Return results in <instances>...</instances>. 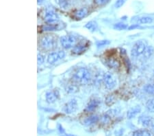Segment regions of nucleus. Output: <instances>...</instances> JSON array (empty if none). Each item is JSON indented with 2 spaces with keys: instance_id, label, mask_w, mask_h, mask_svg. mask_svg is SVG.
Wrapping results in <instances>:
<instances>
[{
  "instance_id": "nucleus-36",
  "label": "nucleus",
  "mask_w": 154,
  "mask_h": 136,
  "mask_svg": "<svg viewBox=\"0 0 154 136\" xmlns=\"http://www.w3.org/2000/svg\"><path fill=\"white\" fill-rule=\"evenodd\" d=\"M37 1H38V3L40 4V3H42V2H43L44 0H37Z\"/></svg>"
},
{
  "instance_id": "nucleus-21",
  "label": "nucleus",
  "mask_w": 154,
  "mask_h": 136,
  "mask_svg": "<svg viewBox=\"0 0 154 136\" xmlns=\"http://www.w3.org/2000/svg\"><path fill=\"white\" fill-rule=\"evenodd\" d=\"M153 21V19L151 17H140L139 18L137 22L138 24H151V22Z\"/></svg>"
},
{
  "instance_id": "nucleus-32",
  "label": "nucleus",
  "mask_w": 154,
  "mask_h": 136,
  "mask_svg": "<svg viewBox=\"0 0 154 136\" xmlns=\"http://www.w3.org/2000/svg\"><path fill=\"white\" fill-rule=\"evenodd\" d=\"M138 28V25H137V24H134V25H133V26H130V28H129V30L135 29V28Z\"/></svg>"
},
{
  "instance_id": "nucleus-35",
  "label": "nucleus",
  "mask_w": 154,
  "mask_h": 136,
  "mask_svg": "<svg viewBox=\"0 0 154 136\" xmlns=\"http://www.w3.org/2000/svg\"><path fill=\"white\" fill-rule=\"evenodd\" d=\"M66 136H78V135H74V134H66Z\"/></svg>"
},
{
  "instance_id": "nucleus-11",
  "label": "nucleus",
  "mask_w": 154,
  "mask_h": 136,
  "mask_svg": "<svg viewBox=\"0 0 154 136\" xmlns=\"http://www.w3.org/2000/svg\"><path fill=\"white\" fill-rule=\"evenodd\" d=\"M88 13V10L87 8H82L81 9L78 10V11H77L75 12V17L76 19H81L84 18V17H85L87 14Z\"/></svg>"
},
{
  "instance_id": "nucleus-37",
  "label": "nucleus",
  "mask_w": 154,
  "mask_h": 136,
  "mask_svg": "<svg viewBox=\"0 0 154 136\" xmlns=\"http://www.w3.org/2000/svg\"></svg>"
},
{
  "instance_id": "nucleus-22",
  "label": "nucleus",
  "mask_w": 154,
  "mask_h": 136,
  "mask_svg": "<svg viewBox=\"0 0 154 136\" xmlns=\"http://www.w3.org/2000/svg\"><path fill=\"white\" fill-rule=\"evenodd\" d=\"M146 107L149 112L154 113V98L149 99V100L146 102Z\"/></svg>"
},
{
  "instance_id": "nucleus-14",
  "label": "nucleus",
  "mask_w": 154,
  "mask_h": 136,
  "mask_svg": "<svg viewBox=\"0 0 154 136\" xmlns=\"http://www.w3.org/2000/svg\"><path fill=\"white\" fill-rule=\"evenodd\" d=\"M86 49H87L86 45H84V44L81 45V44H79V45H78L74 47V48L73 49V52L76 54H80L84 52V51H85Z\"/></svg>"
},
{
  "instance_id": "nucleus-30",
  "label": "nucleus",
  "mask_w": 154,
  "mask_h": 136,
  "mask_svg": "<svg viewBox=\"0 0 154 136\" xmlns=\"http://www.w3.org/2000/svg\"><path fill=\"white\" fill-rule=\"evenodd\" d=\"M66 91H67L69 93H75L77 91H78V89H77V87L75 86L70 85V86H69V87L67 88V90Z\"/></svg>"
},
{
  "instance_id": "nucleus-15",
  "label": "nucleus",
  "mask_w": 154,
  "mask_h": 136,
  "mask_svg": "<svg viewBox=\"0 0 154 136\" xmlns=\"http://www.w3.org/2000/svg\"><path fill=\"white\" fill-rule=\"evenodd\" d=\"M106 64L108 67L111 68H118L120 66V63L118 61L115 60L114 59H110L106 61Z\"/></svg>"
},
{
  "instance_id": "nucleus-31",
  "label": "nucleus",
  "mask_w": 154,
  "mask_h": 136,
  "mask_svg": "<svg viewBox=\"0 0 154 136\" xmlns=\"http://www.w3.org/2000/svg\"><path fill=\"white\" fill-rule=\"evenodd\" d=\"M37 61H38V65H41L44 63V57L43 56H42L41 54H38L37 56Z\"/></svg>"
},
{
  "instance_id": "nucleus-13",
  "label": "nucleus",
  "mask_w": 154,
  "mask_h": 136,
  "mask_svg": "<svg viewBox=\"0 0 154 136\" xmlns=\"http://www.w3.org/2000/svg\"><path fill=\"white\" fill-rule=\"evenodd\" d=\"M99 120V117L97 115H91L89 117L86 118L84 121V125L86 126H89L96 123Z\"/></svg>"
},
{
  "instance_id": "nucleus-8",
  "label": "nucleus",
  "mask_w": 154,
  "mask_h": 136,
  "mask_svg": "<svg viewBox=\"0 0 154 136\" xmlns=\"http://www.w3.org/2000/svg\"><path fill=\"white\" fill-rule=\"evenodd\" d=\"M59 17L55 12L54 11H48L46 12L45 15L44 19L45 21L47 22L48 24H52L55 23L58 20Z\"/></svg>"
},
{
  "instance_id": "nucleus-9",
  "label": "nucleus",
  "mask_w": 154,
  "mask_h": 136,
  "mask_svg": "<svg viewBox=\"0 0 154 136\" xmlns=\"http://www.w3.org/2000/svg\"><path fill=\"white\" fill-rule=\"evenodd\" d=\"M151 120H152V118L148 115H142L139 118L138 122L140 125H141L143 127H150Z\"/></svg>"
},
{
  "instance_id": "nucleus-5",
  "label": "nucleus",
  "mask_w": 154,
  "mask_h": 136,
  "mask_svg": "<svg viewBox=\"0 0 154 136\" xmlns=\"http://www.w3.org/2000/svg\"><path fill=\"white\" fill-rule=\"evenodd\" d=\"M103 81L106 87L108 90H112L116 86V80L112 74L110 72H106L103 76Z\"/></svg>"
},
{
  "instance_id": "nucleus-17",
  "label": "nucleus",
  "mask_w": 154,
  "mask_h": 136,
  "mask_svg": "<svg viewBox=\"0 0 154 136\" xmlns=\"http://www.w3.org/2000/svg\"><path fill=\"white\" fill-rule=\"evenodd\" d=\"M86 28L89 30L91 32H94L95 31L97 28V24L96 21H89L88 23H87L85 26Z\"/></svg>"
},
{
  "instance_id": "nucleus-6",
  "label": "nucleus",
  "mask_w": 154,
  "mask_h": 136,
  "mask_svg": "<svg viewBox=\"0 0 154 136\" xmlns=\"http://www.w3.org/2000/svg\"><path fill=\"white\" fill-rule=\"evenodd\" d=\"M78 109V103L75 98L71 99L69 102L66 104L64 107V112L67 114H71L75 112Z\"/></svg>"
},
{
  "instance_id": "nucleus-33",
  "label": "nucleus",
  "mask_w": 154,
  "mask_h": 136,
  "mask_svg": "<svg viewBox=\"0 0 154 136\" xmlns=\"http://www.w3.org/2000/svg\"><path fill=\"white\" fill-rule=\"evenodd\" d=\"M150 127L154 130V118H152V120H151V123Z\"/></svg>"
},
{
  "instance_id": "nucleus-16",
  "label": "nucleus",
  "mask_w": 154,
  "mask_h": 136,
  "mask_svg": "<svg viewBox=\"0 0 154 136\" xmlns=\"http://www.w3.org/2000/svg\"><path fill=\"white\" fill-rule=\"evenodd\" d=\"M153 52H154V49L153 47L151 46H149L147 47H146L145 50L143 53V55L145 56V58L149 59L152 56V54H153Z\"/></svg>"
},
{
  "instance_id": "nucleus-1",
  "label": "nucleus",
  "mask_w": 154,
  "mask_h": 136,
  "mask_svg": "<svg viewBox=\"0 0 154 136\" xmlns=\"http://www.w3.org/2000/svg\"><path fill=\"white\" fill-rule=\"evenodd\" d=\"M73 77L77 82L82 84V85H86L88 83L91 79V74L86 68L78 69L74 74Z\"/></svg>"
},
{
  "instance_id": "nucleus-29",
  "label": "nucleus",
  "mask_w": 154,
  "mask_h": 136,
  "mask_svg": "<svg viewBox=\"0 0 154 136\" xmlns=\"http://www.w3.org/2000/svg\"><path fill=\"white\" fill-rule=\"evenodd\" d=\"M109 2V0H94V2L98 6H103Z\"/></svg>"
},
{
  "instance_id": "nucleus-20",
  "label": "nucleus",
  "mask_w": 154,
  "mask_h": 136,
  "mask_svg": "<svg viewBox=\"0 0 154 136\" xmlns=\"http://www.w3.org/2000/svg\"><path fill=\"white\" fill-rule=\"evenodd\" d=\"M133 136H152L149 131L146 130H138L134 132Z\"/></svg>"
},
{
  "instance_id": "nucleus-2",
  "label": "nucleus",
  "mask_w": 154,
  "mask_h": 136,
  "mask_svg": "<svg viewBox=\"0 0 154 136\" xmlns=\"http://www.w3.org/2000/svg\"><path fill=\"white\" fill-rule=\"evenodd\" d=\"M56 39L52 35L45 36L41 40V46L45 49H52L56 48Z\"/></svg>"
},
{
  "instance_id": "nucleus-7",
  "label": "nucleus",
  "mask_w": 154,
  "mask_h": 136,
  "mask_svg": "<svg viewBox=\"0 0 154 136\" xmlns=\"http://www.w3.org/2000/svg\"><path fill=\"white\" fill-rule=\"evenodd\" d=\"M64 52L63 51H58L57 52H52L49 54L48 57V62L50 64H54L60 59L64 57Z\"/></svg>"
},
{
  "instance_id": "nucleus-10",
  "label": "nucleus",
  "mask_w": 154,
  "mask_h": 136,
  "mask_svg": "<svg viewBox=\"0 0 154 136\" xmlns=\"http://www.w3.org/2000/svg\"><path fill=\"white\" fill-rule=\"evenodd\" d=\"M141 111V108L139 106H135L132 108H131L130 110L127 113V117L128 119H131V118L136 117L139 113Z\"/></svg>"
},
{
  "instance_id": "nucleus-25",
  "label": "nucleus",
  "mask_w": 154,
  "mask_h": 136,
  "mask_svg": "<svg viewBox=\"0 0 154 136\" xmlns=\"http://www.w3.org/2000/svg\"><path fill=\"white\" fill-rule=\"evenodd\" d=\"M114 28L119 30H125L126 28H128V25L123 24V23H118V24H116L115 26H114Z\"/></svg>"
},
{
  "instance_id": "nucleus-26",
  "label": "nucleus",
  "mask_w": 154,
  "mask_h": 136,
  "mask_svg": "<svg viewBox=\"0 0 154 136\" xmlns=\"http://www.w3.org/2000/svg\"><path fill=\"white\" fill-rule=\"evenodd\" d=\"M110 42L108 40H102V41H99L97 42V46L98 47H102L105 46L106 45H108Z\"/></svg>"
},
{
  "instance_id": "nucleus-19",
  "label": "nucleus",
  "mask_w": 154,
  "mask_h": 136,
  "mask_svg": "<svg viewBox=\"0 0 154 136\" xmlns=\"http://www.w3.org/2000/svg\"><path fill=\"white\" fill-rule=\"evenodd\" d=\"M143 89L144 91L149 93V94L154 95V83L146 84V85L144 87Z\"/></svg>"
},
{
  "instance_id": "nucleus-34",
  "label": "nucleus",
  "mask_w": 154,
  "mask_h": 136,
  "mask_svg": "<svg viewBox=\"0 0 154 136\" xmlns=\"http://www.w3.org/2000/svg\"><path fill=\"white\" fill-rule=\"evenodd\" d=\"M59 130H60V133H64V131L63 127H61V125H59Z\"/></svg>"
},
{
  "instance_id": "nucleus-3",
  "label": "nucleus",
  "mask_w": 154,
  "mask_h": 136,
  "mask_svg": "<svg viewBox=\"0 0 154 136\" xmlns=\"http://www.w3.org/2000/svg\"><path fill=\"white\" fill-rule=\"evenodd\" d=\"M146 44L145 41H138L134 45L133 48H131V54L133 56H138L143 54L146 48Z\"/></svg>"
},
{
  "instance_id": "nucleus-23",
  "label": "nucleus",
  "mask_w": 154,
  "mask_h": 136,
  "mask_svg": "<svg viewBox=\"0 0 154 136\" xmlns=\"http://www.w3.org/2000/svg\"><path fill=\"white\" fill-rule=\"evenodd\" d=\"M57 29L56 26H54L53 24H48L45 25V26H43L42 30L44 31H51V30H55Z\"/></svg>"
},
{
  "instance_id": "nucleus-12",
  "label": "nucleus",
  "mask_w": 154,
  "mask_h": 136,
  "mask_svg": "<svg viewBox=\"0 0 154 136\" xmlns=\"http://www.w3.org/2000/svg\"><path fill=\"white\" fill-rule=\"evenodd\" d=\"M45 97L46 100L48 101V103H54L56 102L58 96L56 95V91H48V92L46 93Z\"/></svg>"
},
{
  "instance_id": "nucleus-18",
  "label": "nucleus",
  "mask_w": 154,
  "mask_h": 136,
  "mask_svg": "<svg viewBox=\"0 0 154 136\" xmlns=\"http://www.w3.org/2000/svg\"><path fill=\"white\" fill-rule=\"evenodd\" d=\"M99 105V101L97 100H91L90 103H88V105H87V107H86V110L88 111H93Z\"/></svg>"
},
{
  "instance_id": "nucleus-24",
  "label": "nucleus",
  "mask_w": 154,
  "mask_h": 136,
  "mask_svg": "<svg viewBox=\"0 0 154 136\" xmlns=\"http://www.w3.org/2000/svg\"><path fill=\"white\" fill-rule=\"evenodd\" d=\"M58 4L62 8L64 9L67 8L69 5L68 0H58Z\"/></svg>"
},
{
  "instance_id": "nucleus-27",
  "label": "nucleus",
  "mask_w": 154,
  "mask_h": 136,
  "mask_svg": "<svg viewBox=\"0 0 154 136\" xmlns=\"http://www.w3.org/2000/svg\"><path fill=\"white\" fill-rule=\"evenodd\" d=\"M117 111H116V109H110L107 111V113H106V115H108L109 117L110 118H112L114 117V116H115L116 114H117Z\"/></svg>"
},
{
  "instance_id": "nucleus-28",
  "label": "nucleus",
  "mask_w": 154,
  "mask_h": 136,
  "mask_svg": "<svg viewBox=\"0 0 154 136\" xmlns=\"http://www.w3.org/2000/svg\"><path fill=\"white\" fill-rule=\"evenodd\" d=\"M126 1H127V0H117V1H116V4H115V7L116 8H121V6H123L124 4H125L126 2Z\"/></svg>"
},
{
  "instance_id": "nucleus-4",
  "label": "nucleus",
  "mask_w": 154,
  "mask_h": 136,
  "mask_svg": "<svg viewBox=\"0 0 154 136\" xmlns=\"http://www.w3.org/2000/svg\"><path fill=\"white\" fill-rule=\"evenodd\" d=\"M77 39L73 35L63 36L60 38V43L62 46L65 49H69L75 46Z\"/></svg>"
}]
</instances>
